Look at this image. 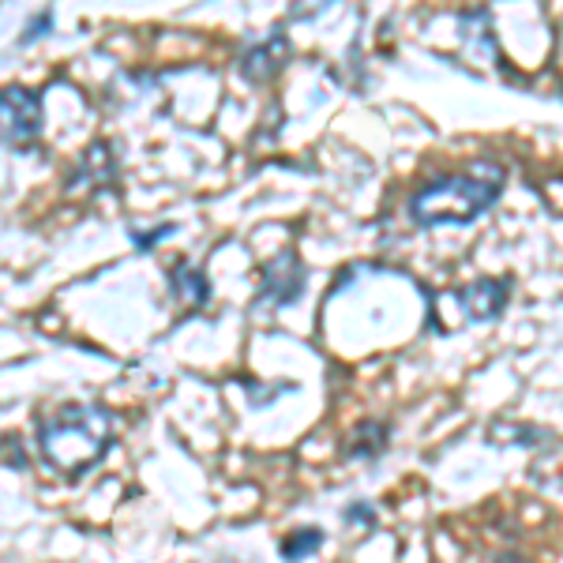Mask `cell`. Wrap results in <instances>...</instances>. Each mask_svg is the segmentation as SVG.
Segmentation results:
<instances>
[{"instance_id":"obj_10","label":"cell","mask_w":563,"mask_h":563,"mask_svg":"<svg viewBox=\"0 0 563 563\" xmlns=\"http://www.w3.org/2000/svg\"><path fill=\"white\" fill-rule=\"evenodd\" d=\"M323 544V530H316V526H305V530L289 533L286 541H282V560L286 563H301L308 560L312 552H320Z\"/></svg>"},{"instance_id":"obj_2","label":"cell","mask_w":563,"mask_h":563,"mask_svg":"<svg viewBox=\"0 0 563 563\" xmlns=\"http://www.w3.org/2000/svg\"><path fill=\"white\" fill-rule=\"evenodd\" d=\"M499 192H504V169L493 166V162H481L466 174H448L421 185L406 203V214H410L413 225H424V230L470 225L496 203Z\"/></svg>"},{"instance_id":"obj_6","label":"cell","mask_w":563,"mask_h":563,"mask_svg":"<svg viewBox=\"0 0 563 563\" xmlns=\"http://www.w3.org/2000/svg\"><path fill=\"white\" fill-rule=\"evenodd\" d=\"M286 60H289V38L282 31H275L271 38H263L244 49L241 71L249 84H267V79H275L278 71L286 68Z\"/></svg>"},{"instance_id":"obj_8","label":"cell","mask_w":563,"mask_h":563,"mask_svg":"<svg viewBox=\"0 0 563 563\" xmlns=\"http://www.w3.org/2000/svg\"><path fill=\"white\" fill-rule=\"evenodd\" d=\"M169 286H174L177 301H185V305H192V308L211 305V282L199 275L196 267H185V263L174 267V271H169Z\"/></svg>"},{"instance_id":"obj_1","label":"cell","mask_w":563,"mask_h":563,"mask_svg":"<svg viewBox=\"0 0 563 563\" xmlns=\"http://www.w3.org/2000/svg\"><path fill=\"white\" fill-rule=\"evenodd\" d=\"M117 435L113 413L95 402H68L38 424V455L60 477H79L98 466Z\"/></svg>"},{"instance_id":"obj_4","label":"cell","mask_w":563,"mask_h":563,"mask_svg":"<svg viewBox=\"0 0 563 563\" xmlns=\"http://www.w3.org/2000/svg\"><path fill=\"white\" fill-rule=\"evenodd\" d=\"M305 294V263L297 260V252H282L267 263L263 271V289L260 301H271V308H286Z\"/></svg>"},{"instance_id":"obj_9","label":"cell","mask_w":563,"mask_h":563,"mask_svg":"<svg viewBox=\"0 0 563 563\" xmlns=\"http://www.w3.org/2000/svg\"><path fill=\"white\" fill-rule=\"evenodd\" d=\"M113 154H109V143H95L87 154H84V166H79V174L71 177V185H84V180H113Z\"/></svg>"},{"instance_id":"obj_5","label":"cell","mask_w":563,"mask_h":563,"mask_svg":"<svg viewBox=\"0 0 563 563\" xmlns=\"http://www.w3.org/2000/svg\"><path fill=\"white\" fill-rule=\"evenodd\" d=\"M507 297H511V278H477L462 289L459 301H462V308H466L470 320L493 323L507 308Z\"/></svg>"},{"instance_id":"obj_11","label":"cell","mask_w":563,"mask_h":563,"mask_svg":"<svg viewBox=\"0 0 563 563\" xmlns=\"http://www.w3.org/2000/svg\"><path fill=\"white\" fill-rule=\"evenodd\" d=\"M346 522H365V530H372V526H376V519H372V507L368 504H353L350 511H346Z\"/></svg>"},{"instance_id":"obj_13","label":"cell","mask_w":563,"mask_h":563,"mask_svg":"<svg viewBox=\"0 0 563 563\" xmlns=\"http://www.w3.org/2000/svg\"><path fill=\"white\" fill-rule=\"evenodd\" d=\"M488 563H526L522 556H511V552H504V556H493Z\"/></svg>"},{"instance_id":"obj_12","label":"cell","mask_w":563,"mask_h":563,"mask_svg":"<svg viewBox=\"0 0 563 563\" xmlns=\"http://www.w3.org/2000/svg\"><path fill=\"white\" fill-rule=\"evenodd\" d=\"M169 233H174V225H162V230H154V233H135V244H140V249H154V241H162V238H169Z\"/></svg>"},{"instance_id":"obj_7","label":"cell","mask_w":563,"mask_h":563,"mask_svg":"<svg viewBox=\"0 0 563 563\" xmlns=\"http://www.w3.org/2000/svg\"><path fill=\"white\" fill-rule=\"evenodd\" d=\"M387 443H390V429H387V424L384 421H365V424H357V429L350 432V440L342 443V451H346V459L376 462L387 451Z\"/></svg>"},{"instance_id":"obj_3","label":"cell","mask_w":563,"mask_h":563,"mask_svg":"<svg viewBox=\"0 0 563 563\" xmlns=\"http://www.w3.org/2000/svg\"><path fill=\"white\" fill-rule=\"evenodd\" d=\"M42 135V98L34 90H0V147H31Z\"/></svg>"}]
</instances>
